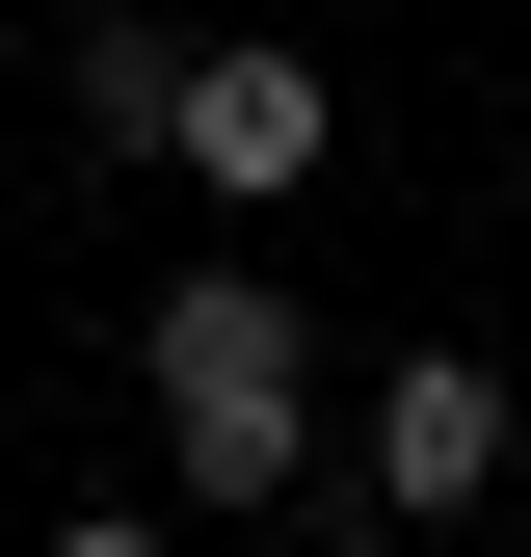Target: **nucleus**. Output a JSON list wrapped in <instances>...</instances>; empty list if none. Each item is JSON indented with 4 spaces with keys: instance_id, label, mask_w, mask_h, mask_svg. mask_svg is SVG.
<instances>
[{
    "instance_id": "f257e3e1",
    "label": "nucleus",
    "mask_w": 531,
    "mask_h": 557,
    "mask_svg": "<svg viewBox=\"0 0 531 557\" xmlns=\"http://www.w3.org/2000/svg\"><path fill=\"white\" fill-rule=\"evenodd\" d=\"M133 372H160V505H319V293L266 239L160 265L133 293Z\"/></svg>"
},
{
    "instance_id": "f03ea898",
    "label": "nucleus",
    "mask_w": 531,
    "mask_h": 557,
    "mask_svg": "<svg viewBox=\"0 0 531 557\" xmlns=\"http://www.w3.org/2000/svg\"><path fill=\"white\" fill-rule=\"evenodd\" d=\"M505 451H531L505 345H372V398H346V505H372V531H452V505H505Z\"/></svg>"
},
{
    "instance_id": "7ed1b4c3",
    "label": "nucleus",
    "mask_w": 531,
    "mask_h": 557,
    "mask_svg": "<svg viewBox=\"0 0 531 557\" xmlns=\"http://www.w3.org/2000/svg\"><path fill=\"white\" fill-rule=\"evenodd\" d=\"M319 160H346V81H319L293 27H186V107H160V186H213V213H293Z\"/></svg>"
},
{
    "instance_id": "20e7f679",
    "label": "nucleus",
    "mask_w": 531,
    "mask_h": 557,
    "mask_svg": "<svg viewBox=\"0 0 531 557\" xmlns=\"http://www.w3.org/2000/svg\"><path fill=\"white\" fill-rule=\"evenodd\" d=\"M160 107H186V27H53V133H81V160H160Z\"/></svg>"
},
{
    "instance_id": "39448f33",
    "label": "nucleus",
    "mask_w": 531,
    "mask_h": 557,
    "mask_svg": "<svg viewBox=\"0 0 531 557\" xmlns=\"http://www.w3.org/2000/svg\"><path fill=\"white\" fill-rule=\"evenodd\" d=\"M27 557H186V505H53Z\"/></svg>"
}]
</instances>
